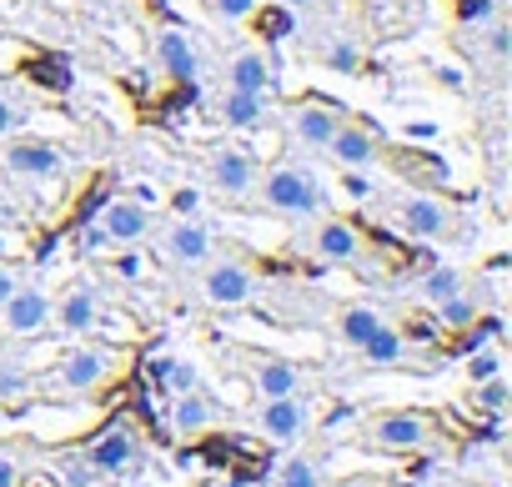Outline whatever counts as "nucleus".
<instances>
[{"instance_id": "f257e3e1", "label": "nucleus", "mask_w": 512, "mask_h": 487, "mask_svg": "<svg viewBox=\"0 0 512 487\" xmlns=\"http://www.w3.org/2000/svg\"><path fill=\"white\" fill-rule=\"evenodd\" d=\"M256 186H262V206L277 216H322L332 206V191L312 166H272L267 176H256Z\"/></svg>"}, {"instance_id": "f03ea898", "label": "nucleus", "mask_w": 512, "mask_h": 487, "mask_svg": "<svg viewBox=\"0 0 512 487\" xmlns=\"http://www.w3.org/2000/svg\"><path fill=\"white\" fill-rule=\"evenodd\" d=\"M297 247L327 267H357L362 262V247H367V226L347 221V216H317L302 236H297Z\"/></svg>"}, {"instance_id": "7ed1b4c3", "label": "nucleus", "mask_w": 512, "mask_h": 487, "mask_svg": "<svg viewBox=\"0 0 512 487\" xmlns=\"http://www.w3.org/2000/svg\"><path fill=\"white\" fill-rule=\"evenodd\" d=\"M397 226L422 236V241H467V221L442 196H402L397 201Z\"/></svg>"}, {"instance_id": "20e7f679", "label": "nucleus", "mask_w": 512, "mask_h": 487, "mask_svg": "<svg viewBox=\"0 0 512 487\" xmlns=\"http://www.w3.org/2000/svg\"><path fill=\"white\" fill-rule=\"evenodd\" d=\"M151 231V211L131 196H116L101 206L91 236H86V247H136V241Z\"/></svg>"}, {"instance_id": "39448f33", "label": "nucleus", "mask_w": 512, "mask_h": 487, "mask_svg": "<svg viewBox=\"0 0 512 487\" xmlns=\"http://www.w3.org/2000/svg\"><path fill=\"white\" fill-rule=\"evenodd\" d=\"M342 106L337 101H327V96H302V101H292V111H287V121H292V141L297 146H307V151H327V141H332V131L342 126Z\"/></svg>"}, {"instance_id": "423d86ee", "label": "nucleus", "mask_w": 512, "mask_h": 487, "mask_svg": "<svg viewBox=\"0 0 512 487\" xmlns=\"http://www.w3.org/2000/svg\"><path fill=\"white\" fill-rule=\"evenodd\" d=\"M0 161H6V171L21 176V181H56L66 171V151L56 141H41V136L11 141L6 151H0Z\"/></svg>"}, {"instance_id": "0eeeda50", "label": "nucleus", "mask_w": 512, "mask_h": 487, "mask_svg": "<svg viewBox=\"0 0 512 487\" xmlns=\"http://www.w3.org/2000/svg\"><path fill=\"white\" fill-rule=\"evenodd\" d=\"M256 176H262V166H256V156L246 146H216L206 156V181L226 196V201H241L246 191H256Z\"/></svg>"}, {"instance_id": "6e6552de", "label": "nucleus", "mask_w": 512, "mask_h": 487, "mask_svg": "<svg viewBox=\"0 0 512 487\" xmlns=\"http://www.w3.org/2000/svg\"><path fill=\"white\" fill-rule=\"evenodd\" d=\"M256 297V272L246 267V262H211L206 272H201V302H211V307H246Z\"/></svg>"}, {"instance_id": "1a4fd4ad", "label": "nucleus", "mask_w": 512, "mask_h": 487, "mask_svg": "<svg viewBox=\"0 0 512 487\" xmlns=\"http://www.w3.org/2000/svg\"><path fill=\"white\" fill-rule=\"evenodd\" d=\"M86 462H91L96 472L126 477V472L141 462V437H136V427H131V422H111V427L86 447Z\"/></svg>"}, {"instance_id": "9d476101", "label": "nucleus", "mask_w": 512, "mask_h": 487, "mask_svg": "<svg viewBox=\"0 0 512 487\" xmlns=\"http://www.w3.org/2000/svg\"><path fill=\"white\" fill-rule=\"evenodd\" d=\"M211 231H206V221H196V216H181V221H171L166 231H161V257L171 262V267H206L211 262Z\"/></svg>"}, {"instance_id": "9b49d317", "label": "nucleus", "mask_w": 512, "mask_h": 487, "mask_svg": "<svg viewBox=\"0 0 512 487\" xmlns=\"http://www.w3.org/2000/svg\"><path fill=\"white\" fill-rule=\"evenodd\" d=\"M327 156H332L342 171H367V166L382 156V141H377V131H372L367 121L342 116V126H337L332 141H327Z\"/></svg>"}, {"instance_id": "f8f14e48", "label": "nucleus", "mask_w": 512, "mask_h": 487, "mask_svg": "<svg viewBox=\"0 0 512 487\" xmlns=\"http://www.w3.org/2000/svg\"><path fill=\"white\" fill-rule=\"evenodd\" d=\"M241 362H246V377L262 397H287V392H302V367L287 362V357H272V352H256V347H236Z\"/></svg>"}, {"instance_id": "ddd939ff", "label": "nucleus", "mask_w": 512, "mask_h": 487, "mask_svg": "<svg viewBox=\"0 0 512 487\" xmlns=\"http://www.w3.org/2000/svg\"><path fill=\"white\" fill-rule=\"evenodd\" d=\"M372 447H387V452H417L432 442V422L422 412H382L372 417Z\"/></svg>"}, {"instance_id": "4468645a", "label": "nucleus", "mask_w": 512, "mask_h": 487, "mask_svg": "<svg viewBox=\"0 0 512 487\" xmlns=\"http://www.w3.org/2000/svg\"><path fill=\"white\" fill-rule=\"evenodd\" d=\"M0 317H6L11 337H41L51 327V297L41 287H16L6 302H0Z\"/></svg>"}, {"instance_id": "2eb2a0df", "label": "nucleus", "mask_w": 512, "mask_h": 487, "mask_svg": "<svg viewBox=\"0 0 512 487\" xmlns=\"http://www.w3.org/2000/svg\"><path fill=\"white\" fill-rule=\"evenodd\" d=\"M111 377V352L106 347H76V352H66L61 362H56V382L66 387V392H91V387H101Z\"/></svg>"}, {"instance_id": "dca6fc26", "label": "nucleus", "mask_w": 512, "mask_h": 487, "mask_svg": "<svg viewBox=\"0 0 512 487\" xmlns=\"http://www.w3.org/2000/svg\"><path fill=\"white\" fill-rule=\"evenodd\" d=\"M51 322H56L66 337H86V332H96V322H101L96 292H91L86 282L66 287V292H61V302H51Z\"/></svg>"}, {"instance_id": "f3484780", "label": "nucleus", "mask_w": 512, "mask_h": 487, "mask_svg": "<svg viewBox=\"0 0 512 487\" xmlns=\"http://www.w3.org/2000/svg\"><path fill=\"white\" fill-rule=\"evenodd\" d=\"M312 427V407H307V397H297V392H287V397H267V407H262V437H272V442H292V437H302Z\"/></svg>"}, {"instance_id": "a211bd4d", "label": "nucleus", "mask_w": 512, "mask_h": 487, "mask_svg": "<svg viewBox=\"0 0 512 487\" xmlns=\"http://www.w3.org/2000/svg\"><path fill=\"white\" fill-rule=\"evenodd\" d=\"M156 61H161V71H166L171 81H181V86L196 91L201 56H196V41H191L186 31H161V36H156Z\"/></svg>"}, {"instance_id": "6ab92c4d", "label": "nucleus", "mask_w": 512, "mask_h": 487, "mask_svg": "<svg viewBox=\"0 0 512 487\" xmlns=\"http://www.w3.org/2000/svg\"><path fill=\"white\" fill-rule=\"evenodd\" d=\"M226 91H251V96L277 91V61H267V51H236L226 66Z\"/></svg>"}, {"instance_id": "aec40b11", "label": "nucleus", "mask_w": 512, "mask_h": 487, "mask_svg": "<svg viewBox=\"0 0 512 487\" xmlns=\"http://www.w3.org/2000/svg\"><path fill=\"white\" fill-rule=\"evenodd\" d=\"M221 417V407L201 392V387H191V392H176V407H171V427L181 432V437H191V432H206L211 422Z\"/></svg>"}, {"instance_id": "412c9836", "label": "nucleus", "mask_w": 512, "mask_h": 487, "mask_svg": "<svg viewBox=\"0 0 512 487\" xmlns=\"http://www.w3.org/2000/svg\"><path fill=\"white\" fill-rule=\"evenodd\" d=\"M221 121L236 131H256L267 121V96H251V91H226L221 96Z\"/></svg>"}, {"instance_id": "4be33fe9", "label": "nucleus", "mask_w": 512, "mask_h": 487, "mask_svg": "<svg viewBox=\"0 0 512 487\" xmlns=\"http://www.w3.org/2000/svg\"><path fill=\"white\" fill-rule=\"evenodd\" d=\"M317 61L327 66V71H342V76H357L367 61H362V46L357 41H347V36H327L322 46H317Z\"/></svg>"}, {"instance_id": "5701e85b", "label": "nucleus", "mask_w": 512, "mask_h": 487, "mask_svg": "<svg viewBox=\"0 0 512 487\" xmlns=\"http://www.w3.org/2000/svg\"><path fill=\"white\" fill-rule=\"evenodd\" d=\"M377 327H382V317H377L372 307H362V302H357V307H342V312H337V337H342L347 347H362V342H367V337H372Z\"/></svg>"}, {"instance_id": "b1692460", "label": "nucleus", "mask_w": 512, "mask_h": 487, "mask_svg": "<svg viewBox=\"0 0 512 487\" xmlns=\"http://www.w3.org/2000/svg\"><path fill=\"white\" fill-rule=\"evenodd\" d=\"M277 487H322V462L317 457H287L277 467Z\"/></svg>"}, {"instance_id": "393cba45", "label": "nucleus", "mask_w": 512, "mask_h": 487, "mask_svg": "<svg viewBox=\"0 0 512 487\" xmlns=\"http://www.w3.org/2000/svg\"><path fill=\"white\" fill-rule=\"evenodd\" d=\"M457 292H462V272H452V267H432V272L422 277V297L437 302V307H442L447 297H457Z\"/></svg>"}, {"instance_id": "a878e982", "label": "nucleus", "mask_w": 512, "mask_h": 487, "mask_svg": "<svg viewBox=\"0 0 512 487\" xmlns=\"http://www.w3.org/2000/svg\"><path fill=\"white\" fill-rule=\"evenodd\" d=\"M362 352H367V362H372V367H387V362H397V352H402V337H397L392 327H377V332L362 342Z\"/></svg>"}, {"instance_id": "bb28decb", "label": "nucleus", "mask_w": 512, "mask_h": 487, "mask_svg": "<svg viewBox=\"0 0 512 487\" xmlns=\"http://www.w3.org/2000/svg\"><path fill=\"white\" fill-rule=\"evenodd\" d=\"M26 367H21V357L11 352V347H0V397H16V392H26Z\"/></svg>"}, {"instance_id": "cd10ccee", "label": "nucleus", "mask_w": 512, "mask_h": 487, "mask_svg": "<svg viewBox=\"0 0 512 487\" xmlns=\"http://www.w3.org/2000/svg\"><path fill=\"white\" fill-rule=\"evenodd\" d=\"M251 16H256V11H251ZM256 36H262V41H282V36H292V11H287V6L262 11V16H256Z\"/></svg>"}, {"instance_id": "c85d7f7f", "label": "nucleus", "mask_w": 512, "mask_h": 487, "mask_svg": "<svg viewBox=\"0 0 512 487\" xmlns=\"http://www.w3.org/2000/svg\"><path fill=\"white\" fill-rule=\"evenodd\" d=\"M442 317H447L452 327H472V322H477V302H467V292H457V297L442 302Z\"/></svg>"}, {"instance_id": "c756f323", "label": "nucleus", "mask_w": 512, "mask_h": 487, "mask_svg": "<svg viewBox=\"0 0 512 487\" xmlns=\"http://www.w3.org/2000/svg\"><path fill=\"white\" fill-rule=\"evenodd\" d=\"M457 16L472 26H487V21H497V0H457Z\"/></svg>"}, {"instance_id": "7c9ffc66", "label": "nucleus", "mask_w": 512, "mask_h": 487, "mask_svg": "<svg viewBox=\"0 0 512 487\" xmlns=\"http://www.w3.org/2000/svg\"><path fill=\"white\" fill-rule=\"evenodd\" d=\"M166 387H171V392H191V387H196V367L181 362V357H171V362H166Z\"/></svg>"}, {"instance_id": "2f4dec72", "label": "nucleus", "mask_w": 512, "mask_h": 487, "mask_svg": "<svg viewBox=\"0 0 512 487\" xmlns=\"http://www.w3.org/2000/svg\"><path fill=\"white\" fill-rule=\"evenodd\" d=\"M206 6H211L221 21H246L256 6H262V0H206Z\"/></svg>"}, {"instance_id": "473e14b6", "label": "nucleus", "mask_w": 512, "mask_h": 487, "mask_svg": "<svg viewBox=\"0 0 512 487\" xmlns=\"http://www.w3.org/2000/svg\"><path fill=\"white\" fill-rule=\"evenodd\" d=\"M472 402H477V407H487V412H502V407H507V387H502L497 377H487V382L477 387V397H472Z\"/></svg>"}, {"instance_id": "72a5a7b5", "label": "nucleus", "mask_w": 512, "mask_h": 487, "mask_svg": "<svg viewBox=\"0 0 512 487\" xmlns=\"http://www.w3.org/2000/svg\"><path fill=\"white\" fill-rule=\"evenodd\" d=\"M467 377H472V382H487V377H497V352H477V357L467 362Z\"/></svg>"}, {"instance_id": "f704fd0d", "label": "nucleus", "mask_w": 512, "mask_h": 487, "mask_svg": "<svg viewBox=\"0 0 512 487\" xmlns=\"http://www.w3.org/2000/svg\"><path fill=\"white\" fill-rule=\"evenodd\" d=\"M16 126H21V106H16L11 96H0V141H6Z\"/></svg>"}, {"instance_id": "c9c22d12", "label": "nucleus", "mask_w": 512, "mask_h": 487, "mask_svg": "<svg viewBox=\"0 0 512 487\" xmlns=\"http://www.w3.org/2000/svg\"><path fill=\"white\" fill-rule=\"evenodd\" d=\"M342 186H347V196H352V201H367V196H372V181H367L362 171H347V181H342Z\"/></svg>"}, {"instance_id": "e433bc0d", "label": "nucleus", "mask_w": 512, "mask_h": 487, "mask_svg": "<svg viewBox=\"0 0 512 487\" xmlns=\"http://www.w3.org/2000/svg\"><path fill=\"white\" fill-rule=\"evenodd\" d=\"M0 487H21V467L11 452H0Z\"/></svg>"}, {"instance_id": "4c0bfd02", "label": "nucleus", "mask_w": 512, "mask_h": 487, "mask_svg": "<svg viewBox=\"0 0 512 487\" xmlns=\"http://www.w3.org/2000/svg\"><path fill=\"white\" fill-rule=\"evenodd\" d=\"M111 272H116V277H126V282H136V277H141V257H116V262H111Z\"/></svg>"}, {"instance_id": "58836bf2", "label": "nucleus", "mask_w": 512, "mask_h": 487, "mask_svg": "<svg viewBox=\"0 0 512 487\" xmlns=\"http://www.w3.org/2000/svg\"><path fill=\"white\" fill-rule=\"evenodd\" d=\"M21 287V277H16V267H0V302H6L11 292Z\"/></svg>"}, {"instance_id": "ea45409f", "label": "nucleus", "mask_w": 512, "mask_h": 487, "mask_svg": "<svg viewBox=\"0 0 512 487\" xmlns=\"http://www.w3.org/2000/svg\"><path fill=\"white\" fill-rule=\"evenodd\" d=\"M176 211H196V191H181L176 196Z\"/></svg>"}, {"instance_id": "a19ab883", "label": "nucleus", "mask_w": 512, "mask_h": 487, "mask_svg": "<svg viewBox=\"0 0 512 487\" xmlns=\"http://www.w3.org/2000/svg\"><path fill=\"white\" fill-rule=\"evenodd\" d=\"M277 6H287V11H302V6H312V0H277Z\"/></svg>"}, {"instance_id": "79ce46f5", "label": "nucleus", "mask_w": 512, "mask_h": 487, "mask_svg": "<svg viewBox=\"0 0 512 487\" xmlns=\"http://www.w3.org/2000/svg\"><path fill=\"white\" fill-rule=\"evenodd\" d=\"M492 487H497V482H492Z\"/></svg>"}]
</instances>
